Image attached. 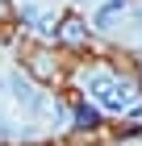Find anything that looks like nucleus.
<instances>
[{"instance_id": "1", "label": "nucleus", "mask_w": 142, "mask_h": 146, "mask_svg": "<svg viewBox=\"0 0 142 146\" xmlns=\"http://www.w3.org/2000/svg\"><path fill=\"white\" fill-rule=\"evenodd\" d=\"M9 88H13V100L21 104V109H29V113H46V100H42V92L33 88L25 75H13L9 79Z\"/></svg>"}, {"instance_id": "2", "label": "nucleus", "mask_w": 142, "mask_h": 146, "mask_svg": "<svg viewBox=\"0 0 142 146\" xmlns=\"http://www.w3.org/2000/svg\"><path fill=\"white\" fill-rule=\"evenodd\" d=\"M100 104H105V109H134V96H130V88H125V84H113L109 92H105V96H100Z\"/></svg>"}, {"instance_id": "3", "label": "nucleus", "mask_w": 142, "mask_h": 146, "mask_svg": "<svg viewBox=\"0 0 142 146\" xmlns=\"http://www.w3.org/2000/svg\"><path fill=\"white\" fill-rule=\"evenodd\" d=\"M113 88V75H105V71H92V75H88V92H92V96H105V92Z\"/></svg>"}, {"instance_id": "4", "label": "nucleus", "mask_w": 142, "mask_h": 146, "mask_svg": "<svg viewBox=\"0 0 142 146\" xmlns=\"http://www.w3.org/2000/svg\"><path fill=\"white\" fill-rule=\"evenodd\" d=\"M84 34H88V29H84L79 17H67V21H63V38H67V42H84Z\"/></svg>"}, {"instance_id": "5", "label": "nucleus", "mask_w": 142, "mask_h": 146, "mask_svg": "<svg viewBox=\"0 0 142 146\" xmlns=\"http://www.w3.org/2000/svg\"><path fill=\"white\" fill-rule=\"evenodd\" d=\"M96 121H100L96 109H88V104H79V109H75V125H79V129H96Z\"/></svg>"}, {"instance_id": "6", "label": "nucleus", "mask_w": 142, "mask_h": 146, "mask_svg": "<svg viewBox=\"0 0 142 146\" xmlns=\"http://www.w3.org/2000/svg\"><path fill=\"white\" fill-rule=\"evenodd\" d=\"M38 34H42V38H59L63 29H59V21H55V17H42V13H38Z\"/></svg>"}, {"instance_id": "7", "label": "nucleus", "mask_w": 142, "mask_h": 146, "mask_svg": "<svg viewBox=\"0 0 142 146\" xmlns=\"http://www.w3.org/2000/svg\"><path fill=\"white\" fill-rule=\"evenodd\" d=\"M33 71H38L42 79H50V75H55V63H50L46 54H33Z\"/></svg>"}, {"instance_id": "8", "label": "nucleus", "mask_w": 142, "mask_h": 146, "mask_svg": "<svg viewBox=\"0 0 142 146\" xmlns=\"http://www.w3.org/2000/svg\"><path fill=\"white\" fill-rule=\"evenodd\" d=\"M117 146H142V125H134V129H125V134L117 138Z\"/></svg>"}, {"instance_id": "9", "label": "nucleus", "mask_w": 142, "mask_h": 146, "mask_svg": "<svg viewBox=\"0 0 142 146\" xmlns=\"http://www.w3.org/2000/svg\"><path fill=\"white\" fill-rule=\"evenodd\" d=\"M0 138H9V121H4V117H0Z\"/></svg>"}, {"instance_id": "10", "label": "nucleus", "mask_w": 142, "mask_h": 146, "mask_svg": "<svg viewBox=\"0 0 142 146\" xmlns=\"http://www.w3.org/2000/svg\"><path fill=\"white\" fill-rule=\"evenodd\" d=\"M0 96H4V92H0Z\"/></svg>"}]
</instances>
